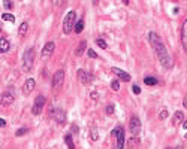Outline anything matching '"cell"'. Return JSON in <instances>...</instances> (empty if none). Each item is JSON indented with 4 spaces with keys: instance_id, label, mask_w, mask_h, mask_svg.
<instances>
[{
    "instance_id": "cell-11",
    "label": "cell",
    "mask_w": 187,
    "mask_h": 149,
    "mask_svg": "<svg viewBox=\"0 0 187 149\" xmlns=\"http://www.w3.org/2000/svg\"><path fill=\"white\" fill-rule=\"evenodd\" d=\"M111 70H112L114 75H117V76H118L120 79H123L124 82H130V75L126 73L124 70H121V69H118V67H112Z\"/></svg>"
},
{
    "instance_id": "cell-26",
    "label": "cell",
    "mask_w": 187,
    "mask_h": 149,
    "mask_svg": "<svg viewBox=\"0 0 187 149\" xmlns=\"http://www.w3.org/2000/svg\"><path fill=\"white\" fill-rule=\"evenodd\" d=\"M96 45H98V46H101L102 49H106V48H108L106 42H105L103 39H101V37H98V39H96Z\"/></svg>"
},
{
    "instance_id": "cell-27",
    "label": "cell",
    "mask_w": 187,
    "mask_h": 149,
    "mask_svg": "<svg viewBox=\"0 0 187 149\" xmlns=\"http://www.w3.org/2000/svg\"><path fill=\"white\" fill-rule=\"evenodd\" d=\"M111 88H112L114 91H118V90H120V81H117V79L111 81Z\"/></svg>"
},
{
    "instance_id": "cell-12",
    "label": "cell",
    "mask_w": 187,
    "mask_h": 149,
    "mask_svg": "<svg viewBox=\"0 0 187 149\" xmlns=\"http://www.w3.org/2000/svg\"><path fill=\"white\" fill-rule=\"evenodd\" d=\"M35 87H36V81L35 79H27L26 81V84L23 85V94H30L33 90H35Z\"/></svg>"
},
{
    "instance_id": "cell-25",
    "label": "cell",
    "mask_w": 187,
    "mask_h": 149,
    "mask_svg": "<svg viewBox=\"0 0 187 149\" xmlns=\"http://www.w3.org/2000/svg\"><path fill=\"white\" fill-rule=\"evenodd\" d=\"M2 20H3V21H9V23H15V17L11 15V14H3V15H2Z\"/></svg>"
},
{
    "instance_id": "cell-40",
    "label": "cell",
    "mask_w": 187,
    "mask_h": 149,
    "mask_svg": "<svg viewBox=\"0 0 187 149\" xmlns=\"http://www.w3.org/2000/svg\"><path fill=\"white\" fill-rule=\"evenodd\" d=\"M184 137H186V139H187V133H186V136H184Z\"/></svg>"
},
{
    "instance_id": "cell-8",
    "label": "cell",
    "mask_w": 187,
    "mask_h": 149,
    "mask_svg": "<svg viewBox=\"0 0 187 149\" xmlns=\"http://www.w3.org/2000/svg\"><path fill=\"white\" fill-rule=\"evenodd\" d=\"M141 119L136 116V115H133L132 118H130V121H129V130L133 133V134H138L139 131H141Z\"/></svg>"
},
{
    "instance_id": "cell-10",
    "label": "cell",
    "mask_w": 187,
    "mask_h": 149,
    "mask_svg": "<svg viewBox=\"0 0 187 149\" xmlns=\"http://www.w3.org/2000/svg\"><path fill=\"white\" fill-rule=\"evenodd\" d=\"M63 79H64V70L60 69V70H57V72L54 73V76H52V87H54V88L60 87V85L63 84Z\"/></svg>"
},
{
    "instance_id": "cell-30",
    "label": "cell",
    "mask_w": 187,
    "mask_h": 149,
    "mask_svg": "<svg viewBox=\"0 0 187 149\" xmlns=\"http://www.w3.org/2000/svg\"><path fill=\"white\" fill-rule=\"evenodd\" d=\"M2 5H3V8H6L8 11H11V9H12V6H14V3H12V2H6V0H5V2H3Z\"/></svg>"
},
{
    "instance_id": "cell-4",
    "label": "cell",
    "mask_w": 187,
    "mask_h": 149,
    "mask_svg": "<svg viewBox=\"0 0 187 149\" xmlns=\"http://www.w3.org/2000/svg\"><path fill=\"white\" fill-rule=\"evenodd\" d=\"M50 118H52L57 124H64L66 122V112L60 107H54L52 110H50Z\"/></svg>"
},
{
    "instance_id": "cell-2",
    "label": "cell",
    "mask_w": 187,
    "mask_h": 149,
    "mask_svg": "<svg viewBox=\"0 0 187 149\" xmlns=\"http://www.w3.org/2000/svg\"><path fill=\"white\" fill-rule=\"evenodd\" d=\"M75 24H76V12L75 11H69L67 15L63 20V33L69 34L72 30H75Z\"/></svg>"
},
{
    "instance_id": "cell-29",
    "label": "cell",
    "mask_w": 187,
    "mask_h": 149,
    "mask_svg": "<svg viewBox=\"0 0 187 149\" xmlns=\"http://www.w3.org/2000/svg\"><path fill=\"white\" fill-rule=\"evenodd\" d=\"M87 55H88L90 58H99V57H98V54H96L95 51H93L91 48H88V49H87Z\"/></svg>"
},
{
    "instance_id": "cell-21",
    "label": "cell",
    "mask_w": 187,
    "mask_h": 149,
    "mask_svg": "<svg viewBox=\"0 0 187 149\" xmlns=\"http://www.w3.org/2000/svg\"><path fill=\"white\" fill-rule=\"evenodd\" d=\"M82 29H84V20L81 18V20H78L76 24H75V33H81Z\"/></svg>"
},
{
    "instance_id": "cell-13",
    "label": "cell",
    "mask_w": 187,
    "mask_h": 149,
    "mask_svg": "<svg viewBox=\"0 0 187 149\" xmlns=\"http://www.w3.org/2000/svg\"><path fill=\"white\" fill-rule=\"evenodd\" d=\"M183 119H184V113H183L181 110H177V112L172 115V125H174V127H178V125L183 122Z\"/></svg>"
},
{
    "instance_id": "cell-1",
    "label": "cell",
    "mask_w": 187,
    "mask_h": 149,
    "mask_svg": "<svg viewBox=\"0 0 187 149\" xmlns=\"http://www.w3.org/2000/svg\"><path fill=\"white\" fill-rule=\"evenodd\" d=\"M153 48H154V51H156V54H157V58H159L160 64H162L163 67H166V69H171V67H172V58H171V55L168 54L165 45L160 42V43H157V45L153 46Z\"/></svg>"
},
{
    "instance_id": "cell-9",
    "label": "cell",
    "mask_w": 187,
    "mask_h": 149,
    "mask_svg": "<svg viewBox=\"0 0 187 149\" xmlns=\"http://www.w3.org/2000/svg\"><path fill=\"white\" fill-rule=\"evenodd\" d=\"M54 48H55L54 42H47L45 46H44V49H42V52H41V57H42L44 60H48V58L54 54Z\"/></svg>"
},
{
    "instance_id": "cell-33",
    "label": "cell",
    "mask_w": 187,
    "mask_h": 149,
    "mask_svg": "<svg viewBox=\"0 0 187 149\" xmlns=\"http://www.w3.org/2000/svg\"><path fill=\"white\" fill-rule=\"evenodd\" d=\"M132 92L138 95V94H141V88H139L138 85H133V87H132Z\"/></svg>"
},
{
    "instance_id": "cell-35",
    "label": "cell",
    "mask_w": 187,
    "mask_h": 149,
    "mask_svg": "<svg viewBox=\"0 0 187 149\" xmlns=\"http://www.w3.org/2000/svg\"><path fill=\"white\" fill-rule=\"evenodd\" d=\"M70 130H72V133H75V134H78V125H75V124H73V125L70 127Z\"/></svg>"
},
{
    "instance_id": "cell-20",
    "label": "cell",
    "mask_w": 187,
    "mask_h": 149,
    "mask_svg": "<svg viewBox=\"0 0 187 149\" xmlns=\"http://www.w3.org/2000/svg\"><path fill=\"white\" fill-rule=\"evenodd\" d=\"M138 145H139V139H138L136 136H133V137L129 139V148H130V149H135Z\"/></svg>"
},
{
    "instance_id": "cell-3",
    "label": "cell",
    "mask_w": 187,
    "mask_h": 149,
    "mask_svg": "<svg viewBox=\"0 0 187 149\" xmlns=\"http://www.w3.org/2000/svg\"><path fill=\"white\" fill-rule=\"evenodd\" d=\"M33 58H35V49L33 48H29L24 51V55H23V67L24 70H30L32 66H33Z\"/></svg>"
},
{
    "instance_id": "cell-17",
    "label": "cell",
    "mask_w": 187,
    "mask_h": 149,
    "mask_svg": "<svg viewBox=\"0 0 187 149\" xmlns=\"http://www.w3.org/2000/svg\"><path fill=\"white\" fill-rule=\"evenodd\" d=\"M9 46H11V43H9V40L8 39H0V52L2 54H5V52H8L9 51Z\"/></svg>"
},
{
    "instance_id": "cell-32",
    "label": "cell",
    "mask_w": 187,
    "mask_h": 149,
    "mask_svg": "<svg viewBox=\"0 0 187 149\" xmlns=\"http://www.w3.org/2000/svg\"><path fill=\"white\" fill-rule=\"evenodd\" d=\"M91 139L95 140V142H96V140H99V134H98V131H96V130H91Z\"/></svg>"
},
{
    "instance_id": "cell-38",
    "label": "cell",
    "mask_w": 187,
    "mask_h": 149,
    "mask_svg": "<svg viewBox=\"0 0 187 149\" xmlns=\"http://www.w3.org/2000/svg\"><path fill=\"white\" fill-rule=\"evenodd\" d=\"M183 128H184V130H187V121H184V122H183Z\"/></svg>"
},
{
    "instance_id": "cell-36",
    "label": "cell",
    "mask_w": 187,
    "mask_h": 149,
    "mask_svg": "<svg viewBox=\"0 0 187 149\" xmlns=\"http://www.w3.org/2000/svg\"><path fill=\"white\" fill-rule=\"evenodd\" d=\"M0 127H2V128H3V127H6V121H5L3 118L0 119Z\"/></svg>"
},
{
    "instance_id": "cell-41",
    "label": "cell",
    "mask_w": 187,
    "mask_h": 149,
    "mask_svg": "<svg viewBox=\"0 0 187 149\" xmlns=\"http://www.w3.org/2000/svg\"><path fill=\"white\" fill-rule=\"evenodd\" d=\"M166 149H169V148H166Z\"/></svg>"
},
{
    "instance_id": "cell-22",
    "label": "cell",
    "mask_w": 187,
    "mask_h": 149,
    "mask_svg": "<svg viewBox=\"0 0 187 149\" xmlns=\"http://www.w3.org/2000/svg\"><path fill=\"white\" fill-rule=\"evenodd\" d=\"M27 30H29V23H21V26H20V29H18V33H20L21 36H24V34L27 33Z\"/></svg>"
},
{
    "instance_id": "cell-7",
    "label": "cell",
    "mask_w": 187,
    "mask_h": 149,
    "mask_svg": "<svg viewBox=\"0 0 187 149\" xmlns=\"http://www.w3.org/2000/svg\"><path fill=\"white\" fill-rule=\"evenodd\" d=\"M44 104H45V97H44L42 94H39V95L35 98V104H33V107H32V113H33V115H39L41 110H42V107H44Z\"/></svg>"
},
{
    "instance_id": "cell-15",
    "label": "cell",
    "mask_w": 187,
    "mask_h": 149,
    "mask_svg": "<svg viewBox=\"0 0 187 149\" xmlns=\"http://www.w3.org/2000/svg\"><path fill=\"white\" fill-rule=\"evenodd\" d=\"M0 101H2V106H8L14 101V94L11 92H3L2 94V98H0Z\"/></svg>"
},
{
    "instance_id": "cell-34",
    "label": "cell",
    "mask_w": 187,
    "mask_h": 149,
    "mask_svg": "<svg viewBox=\"0 0 187 149\" xmlns=\"http://www.w3.org/2000/svg\"><path fill=\"white\" fill-rule=\"evenodd\" d=\"M90 98H91V100H98V98H99V94H98L96 91H91V92H90Z\"/></svg>"
},
{
    "instance_id": "cell-37",
    "label": "cell",
    "mask_w": 187,
    "mask_h": 149,
    "mask_svg": "<svg viewBox=\"0 0 187 149\" xmlns=\"http://www.w3.org/2000/svg\"><path fill=\"white\" fill-rule=\"evenodd\" d=\"M183 104H184V107L187 109V94H186V97H184V100H183Z\"/></svg>"
},
{
    "instance_id": "cell-24",
    "label": "cell",
    "mask_w": 187,
    "mask_h": 149,
    "mask_svg": "<svg viewBox=\"0 0 187 149\" xmlns=\"http://www.w3.org/2000/svg\"><path fill=\"white\" fill-rule=\"evenodd\" d=\"M27 133H29V128H27V127H21L20 130L15 131V136H17V137H21V136H24V134H27Z\"/></svg>"
},
{
    "instance_id": "cell-16",
    "label": "cell",
    "mask_w": 187,
    "mask_h": 149,
    "mask_svg": "<svg viewBox=\"0 0 187 149\" xmlns=\"http://www.w3.org/2000/svg\"><path fill=\"white\" fill-rule=\"evenodd\" d=\"M148 40H150V43H151L153 46H156L157 43L162 42V40H160V36H159L157 33H154V32H151V33L148 34Z\"/></svg>"
},
{
    "instance_id": "cell-39",
    "label": "cell",
    "mask_w": 187,
    "mask_h": 149,
    "mask_svg": "<svg viewBox=\"0 0 187 149\" xmlns=\"http://www.w3.org/2000/svg\"><path fill=\"white\" fill-rule=\"evenodd\" d=\"M174 149H184V146H183V145H180V146H177V148H174Z\"/></svg>"
},
{
    "instance_id": "cell-18",
    "label": "cell",
    "mask_w": 187,
    "mask_h": 149,
    "mask_svg": "<svg viewBox=\"0 0 187 149\" xmlns=\"http://www.w3.org/2000/svg\"><path fill=\"white\" fill-rule=\"evenodd\" d=\"M85 48H87V40H81L79 45H78V48H76V51H75V54H76L78 57H81L82 52L85 51Z\"/></svg>"
},
{
    "instance_id": "cell-14",
    "label": "cell",
    "mask_w": 187,
    "mask_h": 149,
    "mask_svg": "<svg viewBox=\"0 0 187 149\" xmlns=\"http://www.w3.org/2000/svg\"><path fill=\"white\" fill-rule=\"evenodd\" d=\"M181 42H183V48L187 52V18L183 24V30H181Z\"/></svg>"
},
{
    "instance_id": "cell-5",
    "label": "cell",
    "mask_w": 187,
    "mask_h": 149,
    "mask_svg": "<svg viewBox=\"0 0 187 149\" xmlns=\"http://www.w3.org/2000/svg\"><path fill=\"white\" fill-rule=\"evenodd\" d=\"M78 81L82 84V85H88L95 81V76H93L90 72L84 70V69H79L78 70Z\"/></svg>"
},
{
    "instance_id": "cell-31",
    "label": "cell",
    "mask_w": 187,
    "mask_h": 149,
    "mask_svg": "<svg viewBox=\"0 0 187 149\" xmlns=\"http://www.w3.org/2000/svg\"><path fill=\"white\" fill-rule=\"evenodd\" d=\"M166 118H168V112H166V110H162V112L159 113V119L163 121V119H166Z\"/></svg>"
},
{
    "instance_id": "cell-6",
    "label": "cell",
    "mask_w": 187,
    "mask_h": 149,
    "mask_svg": "<svg viewBox=\"0 0 187 149\" xmlns=\"http://www.w3.org/2000/svg\"><path fill=\"white\" fill-rule=\"evenodd\" d=\"M111 136L117 137V149H123L124 148V130L121 127H115L112 130Z\"/></svg>"
},
{
    "instance_id": "cell-19",
    "label": "cell",
    "mask_w": 187,
    "mask_h": 149,
    "mask_svg": "<svg viewBox=\"0 0 187 149\" xmlns=\"http://www.w3.org/2000/svg\"><path fill=\"white\" fill-rule=\"evenodd\" d=\"M157 79L156 78H153V76H145L144 78V84L145 85H148V87H154V85H157Z\"/></svg>"
},
{
    "instance_id": "cell-23",
    "label": "cell",
    "mask_w": 187,
    "mask_h": 149,
    "mask_svg": "<svg viewBox=\"0 0 187 149\" xmlns=\"http://www.w3.org/2000/svg\"><path fill=\"white\" fill-rule=\"evenodd\" d=\"M64 140H66V145L69 149H75V145H73V140H72V136L70 134H66L64 136Z\"/></svg>"
},
{
    "instance_id": "cell-28",
    "label": "cell",
    "mask_w": 187,
    "mask_h": 149,
    "mask_svg": "<svg viewBox=\"0 0 187 149\" xmlns=\"http://www.w3.org/2000/svg\"><path fill=\"white\" fill-rule=\"evenodd\" d=\"M105 112H106V115H112V113L115 112V106H114L112 103H111V104H108V106H106V110H105Z\"/></svg>"
}]
</instances>
